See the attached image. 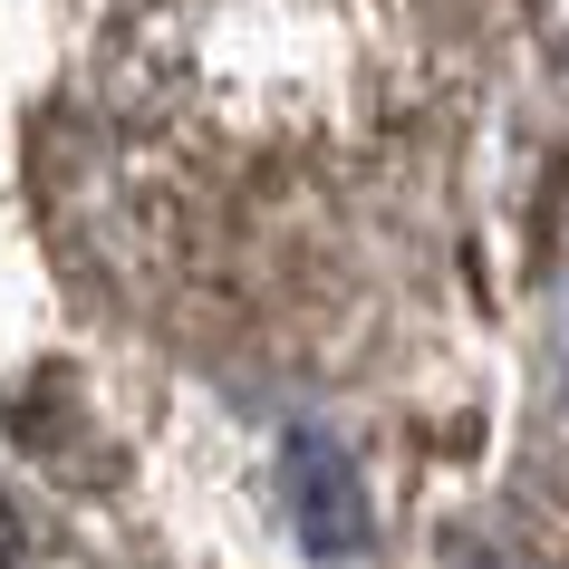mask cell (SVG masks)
Returning <instances> with one entry per match:
<instances>
[{
    "label": "cell",
    "mask_w": 569,
    "mask_h": 569,
    "mask_svg": "<svg viewBox=\"0 0 569 569\" xmlns=\"http://www.w3.org/2000/svg\"><path fill=\"white\" fill-rule=\"evenodd\" d=\"M445 78L435 0H136L107 97L154 146L232 164L367 154Z\"/></svg>",
    "instance_id": "1"
},
{
    "label": "cell",
    "mask_w": 569,
    "mask_h": 569,
    "mask_svg": "<svg viewBox=\"0 0 569 569\" xmlns=\"http://www.w3.org/2000/svg\"><path fill=\"white\" fill-rule=\"evenodd\" d=\"M0 569H20V521H10V502H0Z\"/></svg>",
    "instance_id": "2"
}]
</instances>
